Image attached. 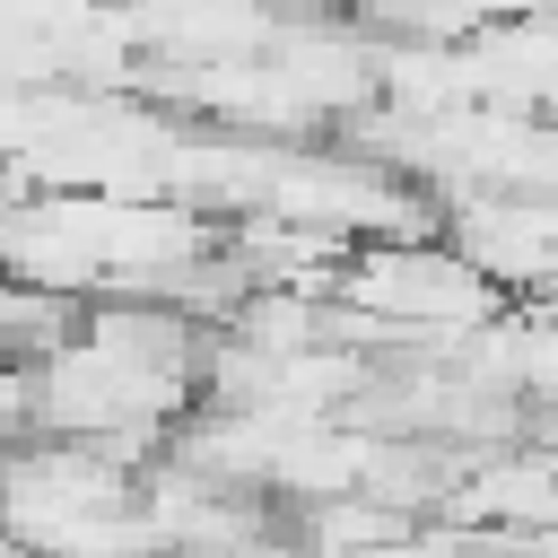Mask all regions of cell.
I'll return each instance as SVG.
<instances>
[{"instance_id": "cell-2", "label": "cell", "mask_w": 558, "mask_h": 558, "mask_svg": "<svg viewBox=\"0 0 558 558\" xmlns=\"http://www.w3.org/2000/svg\"><path fill=\"white\" fill-rule=\"evenodd\" d=\"M445 523L497 532V541H549L558 532V453H541V445L488 453L462 488H445Z\"/></svg>"}, {"instance_id": "cell-1", "label": "cell", "mask_w": 558, "mask_h": 558, "mask_svg": "<svg viewBox=\"0 0 558 558\" xmlns=\"http://www.w3.org/2000/svg\"><path fill=\"white\" fill-rule=\"evenodd\" d=\"M340 305L384 323L392 340H436V357H445V340H471L506 314V288L471 253H453L445 235H392V244L349 253Z\"/></svg>"}]
</instances>
